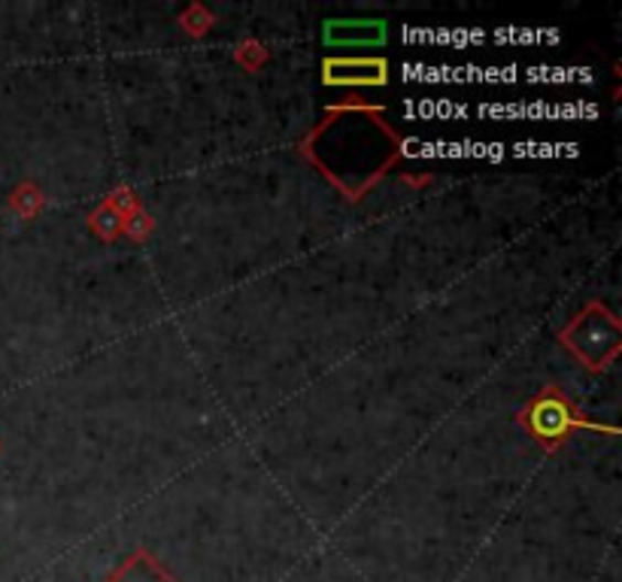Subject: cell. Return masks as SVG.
I'll return each instance as SVG.
<instances>
[{
  "label": "cell",
  "mask_w": 622,
  "mask_h": 582,
  "mask_svg": "<svg viewBox=\"0 0 622 582\" xmlns=\"http://www.w3.org/2000/svg\"><path fill=\"white\" fill-rule=\"evenodd\" d=\"M325 83L329 85H383L386 83V61H325Z\"/></svg>",
  "instance_id": "cell-1"
},
{
  "label": "cell",
  "mask_w": 622,
  "mask_h": 582,
  "mask_svg": "<svg viewBox=\"0 0 622 582\" xmlns=\"http://www.w3.org/2000/svg\"><path fill=\"white\" fill-rule=\"evenodd\" d=\"M107 582H176L168 573V570L161 568L156 558L149 556L147 549H137L131 556L125 558L119 570L112 573Z\"/></svg>",
  "instance_id": "cell-2"
},
{
  "label": "cell",
  "mask_w": 622,
  "mask_h": 582,
  "mask_svg": "<svg viewBox=\"0 0 622 582\" xmlns=\"http://www.w3.org/2000/svg\"><path fill=\"white\" fill-rule=\"evenodd\" d=\"M325 40L329 43H341V46H374L386 40V24L383 22H329L325 28Z\"/></svg>",
  "instance_id": "cell-3"
}]
</instances>
